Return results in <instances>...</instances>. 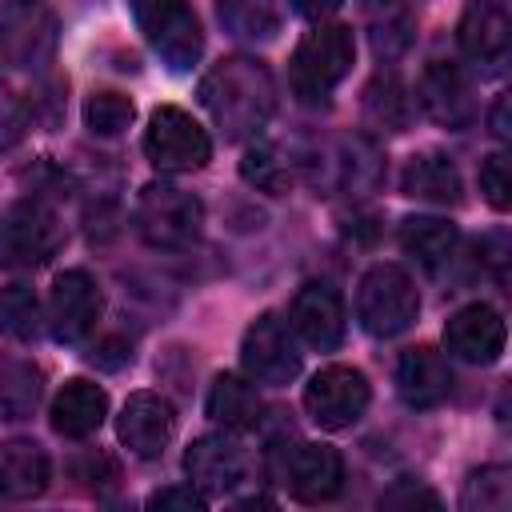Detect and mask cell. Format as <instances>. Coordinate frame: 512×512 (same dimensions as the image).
I'll return each mask as SVG.
<instances>
[{
	"label": "cell",
	"instance_id": "6da1fadb",
	"mask_svg": "<svg viewBox=\"0 0 512 512\" xmlns=\"http://www.w3.org/2000/svg\"><path fill=\"white\" fill-rule=\"evenodd\" d=\"M200 104L228 140L256 136L276 108V80L256 56H228L200 80Z\"/></svg>",
	"mask_w": 512,
	"mask_h": 512
},
{
	"label": "cell",
	"instance_id": "7a4b0ae2",
	"mask_svg": "<svg viewBox=\"0 0 512 512\" xmlns=\"http://www.w3.org/2000/svg\"><path fill=\"white\" fill-rule=\"evenodd\" d=\"M356 56V40L348 24H316L312 32H304V40L292 52V92L304 104H324L332 96V88L348 76Z\"/></svg>",
	"mask_w": 512,
	"mask_h": 512
},
{
	"label": "cell",
	"instance_id": "3957f363",
	"mask_svg": "<svg viewBox=\"0 0 512 512\" xmlns=\"http://www.w3.org/2000/svg\"><path fill=\"white\" fill-rule=\"evenodd\" d=\"M60 24L44 0H0V64L44 72L56 60Z\"/></svg>",
	"mask_w": 512,
	"mask_h": 512
},
{
	"label": "cell",
	"instance_id": "277c9868",
	"mask_svg": "<svg viewBox=\"0 0 512 512\" xmlns=\"http://www.w3.org/2000/svg\"><path fill=\"white\" fill-rule=\"evenodd\" d=\"M420 312V292L400 264H372L356 292V316L368 336H400Z\"/></svg>",
	"mask_w": 512,
	"mask_h": 512
},
{
	"label": "cell",
	"instance_id": "5b68a950",
	"mask_svg": "<svg viewBox=\"0 0 512 512\" xmlns=\"http://www.w3.org/2000/svg\"><path fill=\"white\" fill-rule=\"evenodd\" d=\"M136 228L152 248H188L204 228V204L180 184H148L136 200Z\"/></svg>",
	"mask_w": 512,
	"mask_h": 512
},
{
	"label": "cell",
	"instance_id": "8992f818",
	"mask_svg": "<svg viewBox=\"0 0 512 512\" xmlns=\"http://www.w3.org/2000/svg\"><path fill=\"white\" fill-rule=\"evenodd\" d=\"M60 244H64V228L56 212L36 196L16 200L0 216V264L4 268H40L60 252Z\"/></svg>",
	"mask_w": 512,
	"mask_h": 512
},
{
	"label": "cell",
	"instance_id": "52a82bcc",
	"mask_svg": "<svg viewBox=\"0 0 512 512\" xmlns=\"http://www.w3.org/2000/svg\"><path fill=\"white\" fill-rule=\"evenodd\" d=\"M128 8H132L136 28L152 40V48L172 72H188L200 60L204 32L188 0H128Z\"/></svg>",
	"mask_w": 512,
	"mask_h": 512
},
{
	"label": "cell",
	"instance_id": "ba28073f",
	"mask_svg": "<svg viewBox=\"0 0 512 512\" xmlns=\"http://www.w3.org/2000/svg\"><path fill=\"white\" fill-rule=\"evenodd\" d=\"M144 156L160 172H196L212 160V140L184 108L160 104L144 128Z\"/></svg>",
	"mask_w": 512,
	"mask_h": 512
},
{
	"label": "cell",
	"instance_id": "9c48e42d",
	"mask_svg": "<svg viewBox=\"0 0 512 512\" xmlns=\"http://www.w3.org/2000/svg\"><path fill=\"white\" fill-rule=\"evenodd\" d=\"M368 400H372V392H368L364 372L348 368V364H328L304 384V412L312 416V424H320L328 432L352 428L364 416Z\"/></svg>",
	"mask_w": 512,
	"mask_h": 512
},
{
	"label": "cell",
	"instance_id": "30bf717a",
	"mask_svg": "<svg viewBox=\"0 0 512 512\" xmlns=\"http://www.w3.org/2000/svg\"><path fill=\"white\" fill-rule=\"evenodd\" d=\"M240 360H244L248 380H260V384H288L300 372L296 340H292L288 324L272 312H264L260 320L248 324L244 344H240Z\"/></svg>",
	"mask_w": 512,
	"mask_h": 512
},
{
	"label": "cell",
	"instance_id": "8fae6325",
	"mask_svg": "<svg viewBox=\"0 0 512 512\" xmlns=\"http://www.w3.org/2000/svg\"><path fill=\"white\" fill-rule=\"evenodd\" d=\"M100 316V288L84 268H68L52 280L48 296V324L60 344H80Z\"/></svg>",
	"mask_w": 512,
	"mask_h": 512
},
{
	"label": "cell",
	"instance_id": "7c38bea8",
	"mask_svg": "<svg viewBox=\"0 0 512 512\" xmlns=\"http://www.w3.org/2000/svg\"><path fill=\"white\" fill-rule=\"evenodd\" d=\"M280 480L296 500L324 504L344 488V460H340L336 448L304 440V444L288 448V456L280 464Z\"/></svg>",
	"mask_w": 512,
	"mask_h": 512
},
{
	"label": "cell",
	"instance_id": "4fadbf2b",
	"mask_svg": "<svg viewBox=\"0 0 512 512\" xmlns=\"http://www.w3.org/2000/svg\"><path fill=\"white\" fill-rule=\"evenodd\" d=\"M116 432H120V440L132 456L156 460L168 448L172 432H176V408L160 392H132L120 408Z\"/></svg>",
	"mask_w": 512,
	"mask_h": 512
},
{
	"label": "cell",
	"instance_id": "5bb4252c",
	"mask_svg": "<svg viewBox=\"0 0 512 512\" xmlns=\"http://www.w3.org/2000/svg\"><path fill=\"white\" fill-rule=\"evenodd\" d=\"M444 344L452 356L468 360V364H492L504 352V320L492 304L476 300L464 304L460 312L448 316L444 324Z\"/></svg>",
	"mask_w": 512,
	"mask_h": 512
},
{
	"label": "cell",
	"instance_id": "9a60e30c",
	"mask_svg": "<svg viewBox=\"0 0 512 512\" xmlns=\"http://www.w3.org/2000/svg\"><path fill=\"white\" fill-rule=\"evenodd\" d=\"M184 472H188V484H196L204 496H224L244 480V452L232 436L212 432L188 444Z\"/></svg>",
	"mask_w": 512,
	"mask_h": 512
},
{
	"label": "cell",
	"instance_id": "2e32d148",
	"mask_svg": "<svg viewBox=\"0 0 512 512\" xmlns=\"http://www.w3.org/2000/svg\"><path fill=\"white\" fill-rule=\"evenodd\" d=\"M416 104L424 108L428 120L444 128H468L472 124V96L456 64L448 60H428L420 80H416Z\"/></svg>",
	"mask_w": 512,
	"mask_h": 512
},
{
	"label": "cell",
	"instance_id": "e0dca14e",
	"mask_svg": "<svg viewBox=\"0 0 512 512\" xmlns=\"http://www.w3.org/2000/svg\"><path fill=\"white\" fill-rule=\"evenodd\" d=\"M292 332L308 344V348H320V352H332L340 348L344 340V304L332 288L324 284H304L296 296H292Z\"/></svg>",
	"mask_w": 512,
	"mask_h": 512
},
{
	"label": "cell",
	"instance_id": "ac0fdd59",
	"mask_svg": "<svg viewBox=\"0 0 512 512\" xmlns=\"http://www.w3.org/2000/svg\"><path fill=\"white\" fill-rule=\"evenodd\" d=\"M396 392H400V400L408 408H436L452 392L448 360L428 344L400 352V360H396Z\"/></svg>",
	"mask_w": 512,
	"mask_h": 512
},
{
	"label": "cell",
	"instance_id": "d6986e66",
	"mask_svg": "<svg viewBox=\"0 0 512 512\" xmlns=\"http://www.w3.org/2000/svg\"><path fill=\"white\" fill-rule=\"evenodd\" d=\"M108 416V392L92 380H68L52 400V428L68 440L92 436Z\"/></svg>",
	"mask_w": 512,
	"mask_h": 512
},
{
	"label": "cell",
	"instance_id": "ffe728a7",
	"mask_svg": "<svg viewBox=\"0 0 512 512\" xmlns=\"http://www.w3.org/2000/svg\"><path fill=\"white\" fill-rule=\"evenodd\" d=\"M508 12L496 0H468L456 24V40L472 60H500L508 52Z\"/></svg>",
	"mask_w": 512,
	"mask_h": 512
},
{
	"label": "cell",
	"instance_id": "44dd1931",
	"mask_svg": "<svg viewBox=\"0 0 512 512\" xmlns=\"http://www.w3.org/2000/svg\"><path fill=\"white\" fill-rule=\"evenodd\" d=\"M52 464L40 444L32 440H12L0 448V492L12 500H32L48 488Z\"/></svg>",
	"mask_w": 512,
	"mask_h": 512
},
{
	"label": "cell",
	"instance_id": "7402d4cb",
	"mask_svg": "<svg viewBox=\"0 0 512 512\" xmlns=\"http://www.w3.org/2000/svg\"><path fill=\"white\" fill-rule=\"evenodd\" d=\"M208 416L224 428V432H244V428H256L260 420V392L248 376H236V372H224L212 380L208 388Z\"/></svg>",
	"mask_w": 512,
	"mask_h": 512
},
{
	"label": "cell",
	"instance_id": "603a6c76",
	"mask_svg": "<svg viewBox=\"0 0 512 512\" xmlns=\"http://www.w3.org/2000/svg\"><path fill=\"white\" fill-rule=\"evenodd\" d=\"M400 188L404 196L412 200H424V204H460V172L452 160L436 156V152H424V156H412L404 164V176H400Z\"/></svg>",
	"mask_w": 512,
	"mask_h": 512
},
{
	"label": "cell",
	"instance_id": "cb8c5ba5",
	"mask_svg": "<svg viewBox=\"0 0 512 512\" xmlns=\"http://www.w3.org/2000/svg\"><path fill=\"white\" fill-rule=\"evenodd\" d=\"M456 240H460L456 224H448L440 216H408V220H400V248L424 268L448 264L452 252H456Z\"/></svg>",
	"mask_w": 512,
	"mask_h": 512
},
{
	"label": "cell",
	"instance_id": "d4e9b609",
	"mask_svg": "<svg viewBox=\"0 0 512 512\" xmlns=\"http://www.w3.org/2000/svg\"><path fill=\"white\" fill-rule=\"evenodd\" d=\"M364 24H368V40H372V52L380 60H396L408 52L412 44V16L404 4L396 0H368L364 4Z\"/></svg>",
	"mask_w": 512,
	"mask_h": 512
},
{
	"label": "cell",
	"instance_id": "484cf974",
	"mask_svg": "<svg viewBox=\"0 0 512 512\" xmlns=\"http://www.w3.org/2000/svg\"><path fill=\"white\" fill-rule=\"evenodd\" d=\"M220 24L228 36L260 44L280 32V0H216Z\"/></svg>",
	"mask_w": 512,
	"mask_h": 512
},
{
	"label": "cell",
	"instance_id": "4316f807",
	"mask_svg": "<svg viewBox=\"0 0 512 512\" xmlns=\"http://www.w3.org/2000/svg\"><path fill=\"white\" fill-rule=\"evenodd\" d=\"M412 116V100L404 92V84L392 72H380L368 88H364V120L380 132H404Z\"/></svg>",
	"mask_w": 512,
	"mask_h": 512
},
{
	"label": "cell",
	"instance_id": "83f0119b",
	"mask_svg": "<svg viewBox=\"0 0 512 512\" xmlns=\"http://www.w3.org/2000/svg\"><path fill=\"white\" fill-rule=\"evenodd\" d=\"M40 400V372L24 360L0 356V420H24Z\"/></svg>",
	"mask_w": 512,
	"mask_h": 512
},
{
	"label": "cell",
	"instance_id": "f1b7e54d",
	"mask_svg": "<svg viewBox=\"0 0 512 512\" xmlns=\"http://www.w3.org/2000/svg\"><path fill=\"white\" fill-rule=\"evenodd\" d=\"M292 168H296V160H288L276 144H256L240 160V176L264 192H284L292 184Z\"/></svg>",
	"mask_w": 512,
	"mask_h": 512
},
{
	"label": "cell",
	"instance_id": "f546056e",
	"mask_svg": "<svg viewBox=\"0 0 512 512\" xmlns=\"http://www.w3.org/2000/svg\"><path fill=\"white\" fill-rule=\"evenodd\" d=\"M460 504L468 512H504L512 504V472L492 464V468H480L464 480V496Z\"/></svg>",
	"mask_w": 512,
	"mask_h": 512
},
{
	"label": "cell",
	"instance_id": "4dcf8cb0",
	"mask_svg": "<svg viewBox=\"0 0 512 512\" xmlns=\"http://www.w3.org/2000/svg\"><path fill=\"white\" fill-rule=\"evenodd\" d=\"M0 332L12 340H32L40 332V300L24 284L0 288Z\"/></svg>",
	"mask_w": 512,
	"mask_h": 512
},
{
	"label": "cell",
	"instance_id": "1f68e13d",
	"mask_svg": "<svg viewBox=\"0 0 512 512\" xmlns=\"http://www.w3.org/2000/svg\"><path fill=\"white\" fill-rule=\"evenodd\" d=\"M132 116H136V108H132V100L120 96V92H92L88 104H84V124H88L96 136H116V132H124V128L132 124Z\"/></svg>",
	"mask_w": 512,
	"mask_h": 512
},
{
	"label": "cell",
	"instance_id": "d6a6232c",
	"mask_svg": "<svg viewBox=\"0 0 512 512\" xmlns=\"http://www.w3.org/2000/svg\"><path fill=\"white\" fill-rule=\"evenodd\" d=\"M480 192L496 212H508V204H512V164H508L504 152H492L480 164Z\"/></svg>",
	"mask_w": 512,
	"mask_h": 512
},
{
	"label": "cell",
	"instance_id": "836d02e7",
	"mask_svg": "<svg viewBox=\"0 0 512 512\" xmlns=\"http://www.w3.org/2000/svg\"><path fill=\"white\" fill-rule=\"evenodd\" d=\"M148 508H160V512H168V508H176V512H204L208 508V496L196 484H172V488L152 492L148 496Z\"/></svg>",
	"mask_w": 512,
	"mask_h": 512
},
{
	"label": "cell",
	"instance_id": "e575fe53",
	"mask_svg": "<svg viewBox=\"0 0 512 512\" xmlns=\"http://www.w3.org/2000/svg\"><path fill=\"white\" fill-rule=\"evenodd\" d=\"M24 128H28V112H24V104H20L12 92L0 88V152L12 148V144L24 136Z\"/></svg>",
	"mask_w": 512,
	"mask_h": 512
},
{
	"label": "cell",
	"instance_id": "d590c367",
	"mask_svg": "<svg viewBox=\"0 0 512 512\" xmlns=\"http://www.w3.org/2000/svg\"><path fill=\"white\" fill-rule=\"evenodd\" d=\"M72 476L84 480L88 488H100V484H112V480H116V464H112L104 452H88V456H80V460L72 464Z\"/></svg>",
	"mask_w": 512,
	"mask_h": 512
},
{
	"label": "cell",
	"instance_id": "8d00e7d4",
	"mask_svg": "<svg viewBox=\"0 0 512 512\" xmlns=\"http://www.w3.org/2000/svg\"><path fill=\"white\" fill-rule=\"evenodd\" d=\"M380 504H388V508H396V504H428V508H440V496L436 492H424V488H412V484H400V488L384 492Z\"/></svg>",
	"mask_w": 512,
	"mask_h": 512
},
{
	"label": "cell",
	"instance_id": "74e56055",
	"mask_svg": "<svg viewBox=\"0 0 512 512\" xmlns=\"http://www.w3.org/2000/svg\"><path fill=\"white\" fill-rule=\"evenodd\" d=\"M300 16H308V20H324V16H332L336 8H340V0H288Z\"/></svg>",
	"mask_w": 512,
	"mask_h": 512
},
{
	"label": "cell",
	"instance_id": "f35d334b",
	"mask_svg": "<svg viewBox=\"0 0 512 512\" xmlns=\"http://www.w3.org/2000/svg\"><path fill=\"white\" fill-rule=\"evenodd\" d=\"M492 132H496L500 140H508V136H512V128H508V96H500V100H496V108H492Z\"/></svg>",
	"mask_w": 512,
	"mask_h": 512
}]
</instances>
